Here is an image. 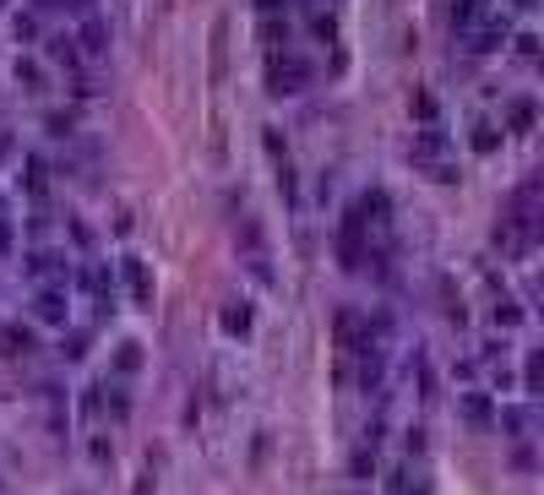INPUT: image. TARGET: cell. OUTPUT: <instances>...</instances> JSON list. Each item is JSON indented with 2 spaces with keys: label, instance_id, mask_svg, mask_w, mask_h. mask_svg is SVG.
<instances>
[{
  "label": "cell",
  "instance_id": "7",
  "mask_svg": "<svg viewBox=\"0 0 544 495\" xmlns=\"http://www.w3.org/2000/svg\"><path fill=\"white\" fill-rule=\"evenodd\" d=\"M512 125H517V131H528V125H533V98H517V103H512Z\"/></svg>",
  "mask_w": 544,
  "mask_h": 495
},
{
  "label": "cell",
  "instance_id": "3",
  "mask_svg": "<svg viewBox=\"0 0 544 495\" xmlns=\"http://www.w3.org/2000/svg\"><path fill=\"white\" fill-rule=\"evenodd\" d=\"M126 278H131V289H136V300H147V294H153V283H147V267H142V262H126Z\"/></svg>",
  "mask_w": 544,
  "mask_h": 495
},
{
  "label": "cell",
  "instance_id": "6",
  "mask_svg": "<svg viewBox=\"0 0 544 495\" xmlns=\"http://www.w3.org/2000/svg\"><path fill=\"white\" fill-rule=\"evenodd\" d=\"M462 413H468V419H496V409H490V403H484V397H462Z\"/></svg>",
  "mask_w": 544,
  "mask_h": 495
},
{
  "label": "cell",
  "instance_id": "2",
  "mask_svg": "<svg viewBox=\"0 0 544 495\" xmlns=\"http://www.w3.org/2000/svg\"><path fill=\"white\" fill-rule=\"evenodd\" d=\"M484 6H490V0H458V6H452V22H458V27H468V22L479 17Z\"/></svg>",
  "mask_w": 544,
  "mask_h": 495
},
{
  "label": "cell",
  "instance_id": "1",
  "mask_svg": "<svg viewBox=\"0 0 544 495\" xmlns=\"http://www.w3.org/2000/svg\"><path fill=\"white\" fill-rule=\"evenodd\" d=\"M501 39H506V17H490L479 27V39H468V49H496Z\"/></svg>",
  "mask_w": 544,
  "mask_h": 495
},
{
  "label": "cell",
  "instance_id": "9",
  "mask_svg": "<svg viewBox=\"0 0 544 495\" xmlns=\"http://www.w3.org/2000/svg\"><path fill=\"white\" fill-rule=\"evenodd\" d=\"M82 49H93V55L104 49V27H98V22H87V27H82Z\"/></svg>",
  "mask_w": 544,
  "mask_h": 495
},
{
  "label": "cell",
  "instance_id": "8",
  "mask_svg": "<svg viewBox=\"0 0 544 495\" xmlns=\"http://www.w3.org/2000/svg\"><path fill=\"white\" fill-rule=\"evenodd\" d=\"M414 147H419V158H441V131H425Z\"/></svg>",
  "mask_w": 544,
  "mask_h": 495
},
{
  "label": "cell",
  "instance_id": "5",
  "mask_svg": "<svg viewBox=\"0 0 544 495\" xmlns=\"http://www.w3.org/2000/svg\"><path fill=\"white\" fill-rule=\"evenodd\" d=\"M224 327H229V332H245V327H251V310H245V305H229V310H224Z\"/></svg>",
  "mask_w": 544,
  "mask_h": 495
},
{
  "label": "cell",
  "instance_id": "10",
  "mask_svg": "<svg viewBox=\"0 0 544 495\" xmlns=\"http://www.w3.org/2000/svg\"><path fill=\"white\" fill-rule=\"evenodd\" d=\"M17 82H22V87H39V82H44L39 65H22V60H17Z\"/></svg>",
  "mask_w": 544,
  "mask_h": 495
},
{
  "label": "cell",
  "instance_id": "4",
  "mask_svg": "<svg viewBox=\"0 0 544 495\" xmlns=\"http://www.w3.org/2000/svg\"><path fill=\"white\" fill-rule=\"evenodd\" d=\"M27 349V332H17V327H0V354H22Z\"/></svg>",
  "mask_w": 544,
  "mask_h": 495
}]
</instances>
